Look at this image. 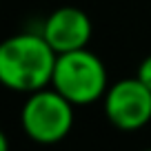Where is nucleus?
<instances>
[{
	"instance_id": "f257e3e1",
	"label": "nucleus",
	"mask_w": 151,
	"mask_h": 151,
	"mask_svg": "<svg viewBox=\"0 0 151 151\" xmlns=\"http://www.w3.org/2000/svg\"><path fill=\"white\" fill-rule=\"evenodd\" d=\"M58 53L42 33H16L0 42V85L33 93L51 85Z\"/></svg>"
},
{
	"instance_id": "f03ea898",
	"label": "nucleus",
	"mask_w": 151,
	"mask_h": 151,
	"mask_svg": "<svg viewBox=\"0 0 151 151\" xmlns=\"http://www.w3.org/2000/svg\"><path fill=\"white\" fill-rule=\"evenodd\" d=\"M51 87L73 107H85L102 100L109 87L104 62L87 47L58 53L51 76Z\"/></svg>"
},
{
	"instance_id": "7ed1b4c3",
	"label": "nucleus",
	"mask_w": 151,
	"mask_h": 151,
	"mask_svg": "<svg viewBox=\"0 0 151 151\" xmlns=\"http://www.w3.org/2000/svg\"><path fill=\"white\" fill-rule=\"evenodd\" d=\"M20 124L27 138L38 145H56L65 140L73 127V104L51 85L27 93L20 111Z\"/></svg>"
},
{
	"instance_id": "20e7f679",
	"label": "nucleus",
	"mask_w": 151,
	"mask_h": 151,
	"mask_svg": "<svg viewBox=\"0 0 151 151\" xmlns=\"http://www.w3.org/2000/svg\"><path fill=\"white\" fill-rule=\"evenodd\" d=\"M107 120L120 131H138L151 122V91L136 78H122L102 96Z\"/></svg>"
},
{
	"instance_id": "39448f33",
	"label": "nucleus",
	"mask_w": 151,
	"mask_h": 151,
	"mask_svg": "<svg viewBox=\"0 0 151 151\" xmlns=\"http://www.w3.org/2000/svg\"><path fill=\"white\" fill-rule=\"evenodd\" d=\"M40 33L56 53H67L89 45L93 24L89 16L78 7H60L47 16Z\"/></svg>"
},
{
	"instance_id": "423d86ee",
	"label": "nucleus",
	"mask_w": 151,
	"mask_h": 151,
	"mask_svg": "<svg viewBox=\"0 0 151 151\" xmlns=\"http://www.w3.org/2000/svg\"><path fill=\"white\" fill-rule=\"evenodd\" d=\"M136 76H138V80L151 91V56H147L145 60L138 65V73Z\"/></svg>"
},
{
	"instance_id": "0eeeda50",
	"label": "nucleus",
	"mask_w": 151,
	"mask_h": 151,
	"mask_svg": "<svg viewBox=\"0 0 151 151\" xmlns=\"http://www.w3.org/2000/svg\"><path fill=\"white\" fill-rule=\"evenodd\" d=\"M7 149H9V140H7V136L0 129V151H7Z\"/></svg>"
}]
</instances>
